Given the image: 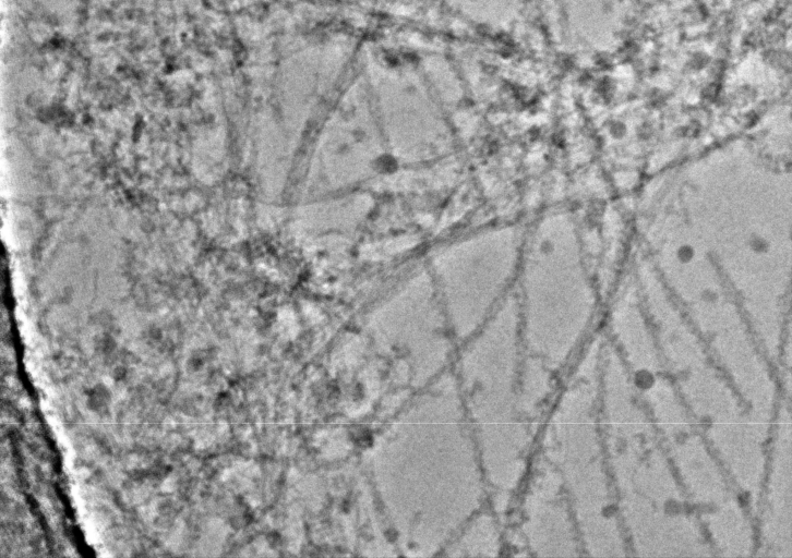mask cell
<instances>
[{
  "label": "cell",
  "instance_id": "obj_1",
  "mask_svg": "<svg viewBox=\"0 0 792 558\" xmlns=\"http://www.w3.org/2000/svg\"><path fill=\"white\" fill-rule=\"evenodd\" d=\"M524 235L514 226L488 228L445 245L435 262V289L449 329L477 332L509 294Z\"/></svg>",
  "mask_w": 792,
  "mask_h": 558
},
{
  "label": "cell",
  "instance_id": "obj_2",
  "mask_svg": "<svg viewBox=\"0 0 792 558\" xmlns=\"http://www.w3.org/2000/svg\"><path fill=\"white\" fill-rule=\"evenodd\" d=\"M109 396L103 387H97L88 393L89 405L95 410L99 411L107 405Z\"/></svg>",
  "mask_w": 792,
  "mask_h": 558
}]
</instances>
